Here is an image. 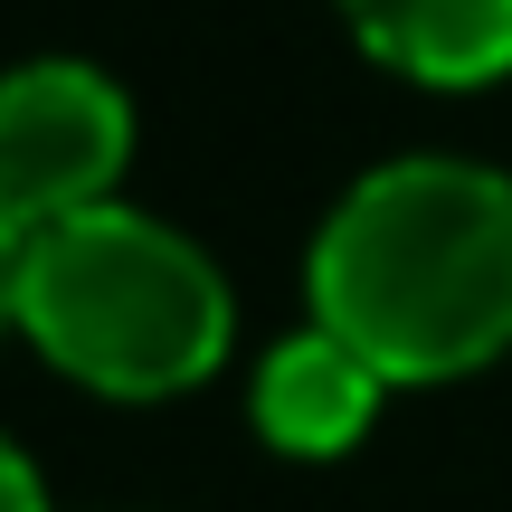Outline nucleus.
<instances>
[{
    "mask_svg": "<svg viewBox=\"0 0 512 512\" xmlns=\"http://www.w3.org/2000/svg\"><path fill=\"white\" fill-rule=\"evenodd\" d=\"M313 323L380 380H465L512 342V181L484 162H389L313 238Z\"/></svg>",
    "mask_w": 512,
    "mask_h": 512,
    "instance_id": "nucleus-1",
    "label": "nucleus"
},
{
    "mask_svg": "<svg viewBox=\"0 0 512 512\" xmlns=\"http://www.w3.org/2000/svg\"><path fill=\"white\" fill-rule=\"evenodd\" d=\"M19 332L105 399H181L228 361V285L181 228L105 200L19 247Z\"/></svg>",
    "mask_w": 512,
    "mask_h": 512,
    "instance_id": "nucleus-2",
    "label": "nucleus"
},
{
    "mask_svg": "<svg viewBox=\"0 0 512 512\" xmlns=\"http://www.w3.org/2000/svg\"><path fill=\"white\" fill-rule=\"evenodd\" d=\"M124 162H133V105L105 67L38 57V67L0 76V219L19 238L105 209Z\"/></svg>",
    "mask_w": 512,
    "mask_h": 512,
    "instance_id": "nucleus-3",
    "label": "nucleus"
},
{
    "mask_svg": "<svg viewBox=\"0 0 512 512\" xmlns=\"http://www.w3.org/2000/svg\"><path fill=\"white\" fill-rule=\"evenodd\" d=\"M380 370L342 342V332H294L266 370H256V437L285 446V456H342V446L370 437L380 418Z\"/></svg>",
    "mask_w": 512,
    "mask_h": 512,
    "instance_id": "nucleus-4",
    "label": "nucleus"
},
{
    "mask_svg": "<svg viewBox=\"0 0 512 512\" xmlns=\"http://www.w3.org/2000/svg\"><path fill=\"white\" fill-rule=\"evenodd\" d=\"M342 19L418 86H494L512 67V0H342Z\"/></svg>",
    "mask_w": 512,
    "mask_h": 512,
    "instance_id": "nucleus-5",
    "label": "nucleus"
},
{
    "mask_svg": "<svg viewBox=\"0 0 512 512\" xmlns=\"http://www.w3.org/2000/svg\"><path fill=\"white\" fill-rule=\"evenodd\" d=\"M0 512H48V494H38V465L19 456L10 437H0Z\"/></svg>",
    "mask_w": 512,
    "mask_h": 512,
    "instance_id": "nucleus-6",
    "label": "nucleus"
},
{
    "mask_svg": "<svg viewBox=\"0 0 512 512\" xmlns=\"http://www.w3.org/2000/svg\"><path fill=\"white\" fill-rule=\"evenodd\" d=\"M19 247H29V238L0 219V332H19Z\"/></svg>",
    "mask_w": 512,
    "mask_h": 512,
    "instance_id": "nucleus-7",
    "label": "nucleus"
}]
</instances>
